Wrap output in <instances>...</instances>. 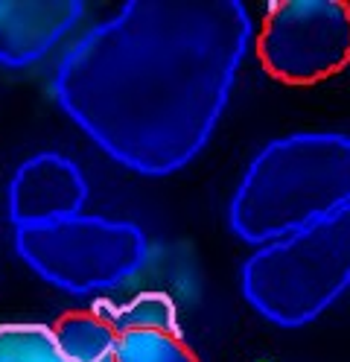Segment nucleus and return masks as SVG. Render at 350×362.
<instances>
[{"label":"nucleus","mask_w":350,"mask_h":362,"mask_svg":"<svg viewBox=\"0 0 350 362\" xmlns=\"http://www.w3.org/2000/svg\"><path fill=\"white\" fill-rule=\"evenodd\" d=\"M251 47L240 0H129L62 56L53 97L114 164L167 178L210 144Z\"/></svg>","instance_id":"1"},{"label":"nucleus","mask_w":350,"mask_h":362,"mask_svg":"<svg viewBox=\"0 0 350 362\" xmlns=\"http://www.w3.org/2000/svg\"><path fill=\"white\" fill-rule=\"evenodd\" d=\"M350 205V134L295 132L269 141L228 205L237 240L266 245Z\"/></svg>","instance_id":"2"},{"label":"nucleus","mask_w":350,"mask_h":362,"mask_svg":"<svg viewBox=\"0 0 350 362\" xmlns=\"http://www.w3.org/2000/svg\"><path fill=\"white\" fill-rule=\"evenodd\" d=\"M251 310L274 327H307L350 289V205L274 243L240 269Z\"/></svg>","instance_id":"3"},{"label":"nucleus","mask_w":350,"mask_h":362,"mask_svg":"<svg viewBox=\"0 0 350 362\" xmlns=\"http://www.w3.org/2000/svg\"><path fill=\"white\" fill-rule=\"evenodd\" d=\"M15 252L30 272L70 296H93L132 281L149 260L137 222L76 214L15 228Z\"/></svg>","instance_id":"4"},{"label":"nucleus","mask_w":350,"mask_h":362,"mask_svg":"<svg viewBox=\"0 0 350 362\" xmlns=\"http://www.w3.org/2000/svg\"><path fill=\"white\" fill-rule=\"evenodd\" d=\"M254 53L284 85H315L350 64V4L344 0H274Z\"/></svg>","instance_id":"5"},{"label":"nucleus","mask_w":350,"mask_h":362,"mask_svg":"<svg viewBox=\"0 0 350 362\" xmlns=\"http://www.w3.org/2000/svg\"><path fill=\"white\" fill-rule=\"evenodd\" d=\"M88 175L62 152H35L21 161L6 187V214L15 228L85 214Z\"/></svg>","instance_id":"6"},{"label":"nucleus","mask_w":350,"mask_h":362,"mask_svg":"<svg viewBox=\"0 0 350 362\" xmlns=\"http://www.w3.org/2000/svg\"><path fill=\"white\" fill-rule=\"evenodd\" d=\"M82 15V0H0V67L41 62Z\"/></svg>","instance_id":"7"},{"label":"nucleus","mask_w":350,"mask_h":362,"mask_svg":"<svg viewBox=\"0 0 350 362\" xmlns=\"http://www.w3.org/2000/svg\"><path fill=\"white\" fill-rule=\"evenodd\" d=\"M93 313L105 319L114 333L123 330H167V333H181L178 322V304L167 296V292H137V296L126 301H100Z\"/></svg>","instance_id":"8"},{"label":"nucleus","mask_w":350,"mask_h":362,"mask_svg":"<svg viewBox=\"0 0 350 362\" xmlns=\"http://www.w3.org/2000/svg\"><path fill=\"white\" fill-rule=\"evenodd\" d=\"M53 333L62 354L74 362H111L114 356L117 333L93 310L64 313L53 325Z\"/></svg>","instance_id":"9"},{"label":"nucleus","mask_w":350,"mask_h":362,"mask_svg":"<svg viewBox=\"0 0 350 362\" xmlns=\"http://www.w3.org/2000/svg\"><path fill=\"white\" fill-rule=\"evenodd\" d=\"M111 362H199L196 351L167 330H123L117 333Z\"/></svg>","instance_id":"10"},{"label":"nucleus","mask_w":350,"mask_h":362,"mask_svg":"<svg viewBox=\"0 0 350 362\" xmlns=\"http://www.w3.org/2000/svg\"><path fill=\"white\" fill-rule=\"evenodd\" d=\"M0 362H74L56 342L53 325L6 322L0 325Z\"/></svg>","instance_id":"11"}]
</instances>
